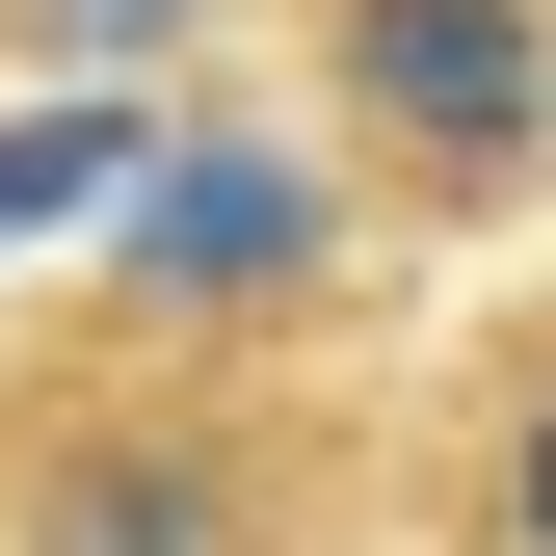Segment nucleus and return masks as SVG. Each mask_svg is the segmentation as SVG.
<instances>
[{
	"label": "nucleus",
	"instance_id": "obj_2",
	"mask_svg": "<svg viewBox=\"0 0 556 556\" xmlns=\"http://www.w3.org/2000/svg\"><path fill=\"white\" fill-rule=\"evenodd\" d=\"M27 556H239V477L213 451H53L27 477Z\"/></svg>",
	"mask_w": 556,
	"mask_h": 556
},
{
	"label": "nucleus",
	"instance_id": "obj_5",
	"mask_svg": "<svg viewBox=\"0 0 556 556\" xmlns=\"http://www.w3.org/2000/svg\"><path fill=\"white\" fill-rule=\"evenodd\" d=\"M504 530H530V556H556V397H530V451H504Z\"/></svg>",
	"mask_w": 556,
	"mask_h": 556
},
{
	"label": "nucleus",
	"instance_id": "obj_3",
	"mask_svg": "<svg viewBox=\"0 0 556 556\" xmlns=\"http://www.w3.org/2000/svg\"><path fill=\"white\" fill-rule=\"evenodd\" d=\"M132 265H160V292H265V265H318V186L292 160H160Z\"/></svg>",
	"mask_w": 556,
	"mask_h": 556
},
{
	"label": "nucleus",
	"instance_id": "obj_4",
	"mask_svg": "<svg viewBox=\"0 0 556 556\" xmlns=\"http://www.w3.org/2000/svg\"><path fill=\"white\" fill-rule=\"evenodd\" d=\"M80 213H160V132L132 106H0V239H80Z\"/></svg>",
	"mask_w": 556,
	"mask_h": 556
},
{
	"label": "nucleus",
	"instance_id": "obj_1",
	"mask_svg": "<svg viewBox=\"0 0 556 556\" xmlns=\"http://www.w3.org/2000/svg\"><path fill=\"white\" fill-rule=\"evenodd\" d=\"M344 80H371V132H425V160H530L556 53H530V0H344Z\"/></svg>",
	"mask_w": 556,
	"mask_h": 556
},
{
	"label": "nucleus",
	"instance_id": "obj_6",
	"mask_svg": "<svg viewBox=\"0 0 556 556\" xmlns=\"http://www.w3.org/2000/svg\"><path fill=\"white\" fill-rule=\"evenodd\" d=\"M80 27H160V0H80Z\"/></svg>",
	"mask_w": 556,
	"mask_h": 556
}]
</instances>
